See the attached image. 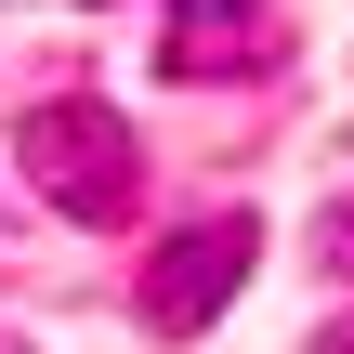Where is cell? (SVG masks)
<instances>
[{"label":"cell","instance_id":"obj_1","mask_svg":"<svg viewBox=\"0 0 354 354\" xmlns=\"http://www.w3.org/2000/svg\"><path fill=\"white\" fill-rule=\"evenodd\" d=\"M13 158H26V184L66 210V223H131V197H145V145H131V118L105 105V92H39L26 105V131H13Z\"/></svg>","mask_w":354,"mask_h":354},{"label":"cell","instance_id":"obj_2","mask_svg":"<svg viewBox=\"0 0 354 354\" xmlns=\"http://www.w3.org/2000/svg\"><path fill=\"white\" fill-rule=\"evenodd\" d=\"M250 263H263V223L250 210H210V223H184V236H158V263H145V328L158 342H197L236 289H250Z\"/></svg>","mask_w":354,"mask_h":354},{"label":"cell","instance_id":"obj_3","mask_svg":"<svg viewBox=\"0 0 354 354\" xmlns=\"http://www.w3.org/2000/svg\"><path fill=\"white\" fill-rule=\"evenodd\" d=\"M236 66H276V13L263 0H171L158 79H236Z\"/></svg>","mask_w":354,"mask_h":354},{"label":"cell","instance_id":"obj_4","mask_svg":"<svg viewBox=\"0 0 354 354\" xmlns=\"http://www.w3.org/2000/svg\"><path fill=\"white\" fill-rule=\"evenodd\" d=\"M315 263H328V276H354V197L328 210V223H315Z\"/></svg>","mask_w":354,"mask_h":354},{"label":"cell","instance_id":"obj_5","mask_svg":"<svg viewBox=\"0 0 354 354\" xmlns=\"http://www.w3.org/2000/svg\"><path fill=\"white\" fill-rule=\"evenodd\" d=\"M315 354H354V328H315Z\"/></svg>","mask_w":354,"mask_h":354}]
</instances>
